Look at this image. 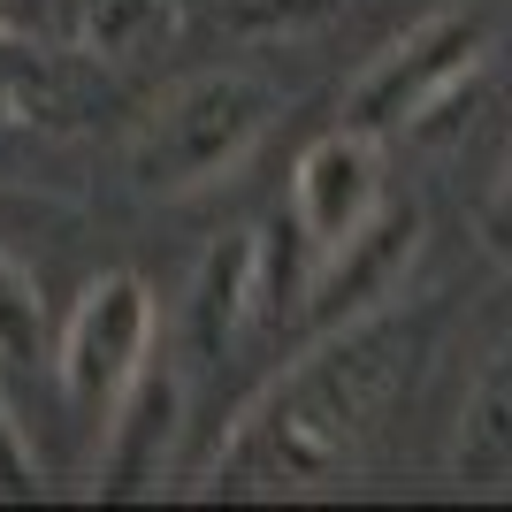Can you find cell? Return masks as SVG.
<instances>
[{
  "mask_svg": "<svg viewBox=\"0 0 512 512\" xmlns=\"http://www.w3.org/2000/svg\"><path fill=\"white\" fill-rule=\"evenodd\" d=\"M490 54V8H444V16L413 23L398 46H383L375 62L344 92V123L383 138L398 123H421L428 107H444L467 85V69Z\"/></svg>",
  "mask_w": 512,
  "mask_h": 512,
  "instance_id": "obj_4",
  "label": "cell"
},
{
  "mask_svg": "<svg viewBox=\"0 0 512 512\" xmlns=\"http://www.w3.org/2000/svg\"><path fill=\"white\" fill-rule=\"evenodd\" d=\"M23 8H31V0H0V23H16V16H23Z\"/></svg>",
  "mask_w": 512,
  "mask_h": 512,
  "instance_id": "obj_15",
  "label": "cell"
},
{
  "mask_svg": "<svg viewBox=\"0 0 512 512\" xmlns=\"http://www.w3.org/2000/svg\"><path fill=\"white\" fill-rule=\"evenodd\" d=\"M46 321H39V291L16 260L0 253V360H39Z\"/></svg>",
  "mask_w": 512,
  "mask_h": 512,
  "instance_id": "obj_12",
  "label": "cell"
},
{
  "mask_svg": "<svg viewBox=\"0 0 512 512\" xmlns=\"http://www.w3.org/2000/svg\"><path fill=\"white\" fill-rule=\"evenodd\" d=\"M383 214V161H375V138L367 130H329L299 153V176H291V222L314 253H337L344 237H360L367 222Z\"/></svg>",
  "mask_w": 512,
  "mask_h": 512,
  "instance_id": "obj_5",
  "label": "cell"
},
{
  "mask_svg": "<svg viewBox=\"0 0 512 512\" xmlns=\"http://www.w3.org/2000/svg\"><path fill=\"white\" fill-rule=\"evenodd\" d=\"M413 245H421V214H375L360 237H344L337 253H321L329 268H321L314 283V329H352L360 314H375L383 299H398V276H406Z\"/></svg>",
  "mask_w": 512,
  "mask_h": 512,
  "instance_id": "obj_6",
  "label": "cell"
},
{
  "mask_svg": "<svg viewBox=\"0 0 512 512\" xmlns=\"http://www.w3.org/2000/svg\"><path fill=\"white\" fill-rule=\"evenodd\" d=\"M0 490H31V444L8 421V398H0Z\"/></svg>",
  "mask_w": 512,
  "mask_h": 512,
  "instance_id": "obj_13",
  "label": "cell"
},
{
  "mask_svg": "<svg viewBox=\"0 0 512 512\" xmlns=\"http://www.w3.org/2000/svg\"><path fill=\"white\" fill-rule=\"evenodd\" d=\"M253 276H260V237H230L207 260V276H199V344L207 352H222L237 337V321L253 306Z\"/></svg>",
  "mask_w": 512,
  "mask_h": 512,
  "instance_id": "obj_10",
  "label": "cell"
},
{
  "mask_svg": "<svg viewBox=\"0 0 512 512\" xmlns=\"http://www.w3.org/2000/svg\"><path fill=\"white\" fill-rule=\"evenodd\" d=\"M260 130H268V92L237 69H214V77L176 85L146 115L138 146H130V176L146 192H199L253 153Z\"/></svg>",
  "mask_w": 512,
  "mask_h": 512,
  "instance_id": "obj_2",
  "label": "cell"
},
{
  "mask_svg": "<svg viewBox=\"0 0 512 512\" xmlns=\"http://www.w3.org/2000/svg\"><path fill=\"white\" fill-rule=\"evenodd\" d=\"M69 107V69L46 62L39 46H23L0 23V115H62Z\"/></svg>",
  "mask_w": 512,
  "mask_h": 512,
  "instance_id": "obj_11",
  "label": "cell"
},
{
  "mask_svg": "<svg viewBox=\"0 0 512 512\" xmlns=\"http://www.w3.org/2000/svg\"><path fill=\"white\" fill-rule=\"evenodd\" d=\"M482 237H490V253L512 260V161H505V176H497L490 207H482Z\"/></svg>",
  "mask_w": 512,
  "mask_h": 512,
  "instance_id": "obj_14",
  "label": "cell"
},
{
  "mask_svg": "<svg viewBox=\"0 0 512 512\" xmlns=\"http://www.w3.org/2000/svg\"><path fill=\"white\" fill-rule=\"evenodd\" d=\"M451 467H459V482H482V490L512 482V352H497V367L474 383Z\"/></svg>",
  "mask_w": 512,
  "mask_h": 512,
  "instance_id": "obj_8",
  "label": "cell"
},
{
  "mask_svg": "<svg viewBox=\"0 0 512 512\" xmlns=\"http://www.w3.org/2000/svg\"><path fill=\"white\" fill-rule=\"evenodd\" d=\"M390 352H398L390 329H367V321L337 329V344L314 352V360L276 390V406L230 444V467L260 459L268 490H306L321 474H337L344 459H352V436L367 428V413L383 398L390 367H398Z\"/></svg>",
  "mask_w": 512,
  "mask_h": 512,
  "instance_id": "obj_1",
  "label": "cell"
},
{
  "mask_svg": "<svg viewBox=\"0 0 512 512\" xmlns=\"http://www.w3.org/2000/svg\"><path fill=\"white\" fill-rule=\"evenodd\" d=\"M146 360H153V291L115 268V276H100L85 299L69 306L62 344H54V375H62L69 421L85 436H100Z\"/></svg>",
  "mask_w": 512,
  "mask_h": 512,
  "instance_id": "obj_3",
  "label": "cell"
},
{
  "mask_svg": "<svg viewBox=\"0 0 512 512\" xmlns=\"http://www.w3.org/2000/svg\"><path fill=\"white\" fill-rule=\"evenodd\" d=\"M176 39V0H85L92 62H146Z\"/></svg>",
  "mask_w": 512,
  "mask_h": 512,
  "instance_id": "obj_9",
  "label": "cell"
},
{
  "mask_svg": "<svg viewBox=\"0 0 512 512\" xmlns=\"http://www.w3.org/2000/svg\"><path fill=\"white\" fill-rule=\"evenodd\" d=\"M169 428H176V375L146 360V367H138V383L123 390L115 421L100 428V444H107V490H115V497L146 490L153 474H161Z\"/></svg>",
  "mask_w": 512,
  "mask_h": 512,
  "instance_id": "obj_7",
  "label": "cell"
}]
</instances>
